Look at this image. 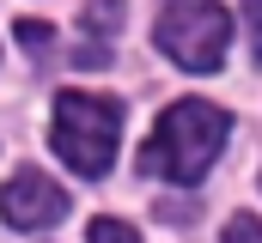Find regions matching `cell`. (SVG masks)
I'll list each match as a JSON object with an SVG mask.
<instances>
[{"label": "cell", "instance_id": "8", "mask_svg": "<svg viewBox=\"0 0 262 243\" xmlns=\"http://www.w3.org/2000/svg\"><path fill=\"white\" fill-rule=\"evenodd\" d=\"M226 243H262V219H250V213H238V219L226 225Z\"/></svg>", "mask_w": 262, "mask_h": 243}, {"label": "cell", "instance_id": "5", "mask_svg": "<svg viewBox=\"0 0 262 243\" xmlns=\"http://www.w3.org/2000/svg\"><path fill=\"white\" fill-rule=\"evenodd\" d=\"M85 237H92V243H140V231L122 225V219H92V225H85Z\"/></svg>", "mask_w": 262, "mask_h": 243}, {"label": "cell", "instance_id": "9", "mask_svg": "<svg viewBox=\"0 0 262 243\" xmlns=\"http://www.w3.org/2000/svg\"><path fill=\"white\" fill-rule=\"evenodd\" d=\"M244 31H250V55L262 61V0H244Z\"/></svg>", "mask_w": 262, "mask_h": 243}, {"label": "cell", "instance_id": "1", "mask_svg": "<svg viewBox=\"0 0 262 243\" xmlns=\"http://www.w3.org/2000/svg\"><path fill=\"white\" fill-rule=\"evenodd\" d=\"M226 134H232V116H226L220 104L183 98V104H171V110L159 116L152 140L140 146V171H146V177H165V182H201L207 164L220 158Z\"/></svg>", "mask_w": 262, "mask_h": 243}, {"label": "cell", "instance_id": "7", "mask_svg": "<svg viewBox=\"0 0 262 243\" xmlns=\"http://www.w3.org/2000/svg\"><path fill=\"white\" fill-rule=\"evenodd\" d=\"M18 43L43 61V55H49V43H55V31H49V25H37V18H18Z\"/></svg>", "mask_w": 262, "mask_h": 243}, {"label": "cell", "instance_id": "3", "mask_svg": "<svg viewBox=\"0 0 262 243\" xmlns=\"http://www.w3.org/2000/svg\"><path fill=\"white\" fill-rule=\"evenodd\" d=\"M226 43H232V12L213 0H171L159 18V49L189 73H213L226 61Z\"/></svg>", "mask_w": 262, "mask_h": 243}, {"label": "cell", "instance_id": "2", "mask_svg": "<svg viewBox=\"0 0 262 243\" xmlns=\"http://www.w3.org/2000/svg\"><path fill=\"white\" fill-rule=\"evenodd\" d=\"M49 140H55L67 171L98 182L110 171V158H116V140H122V104L98 98V91H61L55 98V121H49Z\"/></svg>", "mask_w": 262, "mask_h": 243}, {"label": "cell", "instance_id": "4", "mask_svg": "<svg viewBox=\"0 0 262 243\" xmlns=\"http://www.w3.org/2000/svg\"><path fill=\"white\" fill-rule=\"evenodd\" d=\"M0 219L12 231H49L67 219V188L43 171H18V177L0 188Z\"/></svg>", "mask_w": 262, "mask_h": 243}, {"label": "cell", "instance_id": "6", "mask_svg": "<svg viewBox=\"0 0 262 243\" xmlns=\"http://www.w3.org/2000/svg\"><path fill=\"white\" fill-rule=\"evenodd\" d=\"M116 18H122V0H85V31H116Z\"/></svg>", "mask_w": 262, "mask_h": 243}]
</instances>
